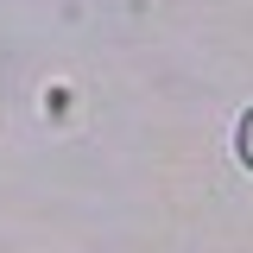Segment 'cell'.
I'll return each mask as SVG.
<instances>
[{
  "mask_svg": "<svg viewBox=\"0 0 253 253\" xmlns=\"http://www.w3.org/2000/svg\"><path fill=\"white\" fill-rule=\"evenodd\" d=\"M234 146H241V165H247V171H253V108H247V114H241V139H234Z\"/></svg>",
  "mask_w": 253,
  "mask_h": 253,
  "instance_id": "cell-1",
  "label": "cell"
}]
</instances>
